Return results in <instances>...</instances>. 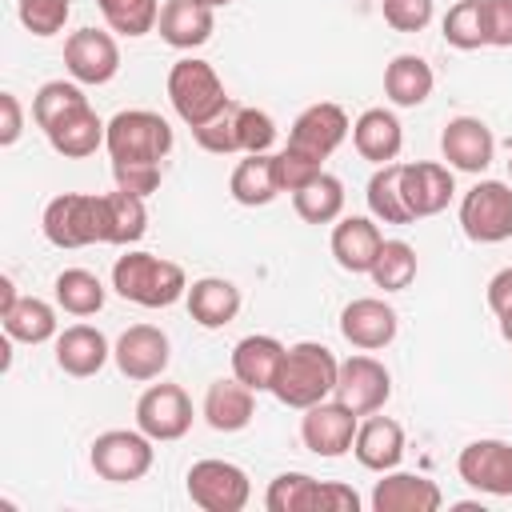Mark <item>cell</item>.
<instances>
[{"mask_svg": "<svg viewBox=\"0 0 512 512\" xmlns=\"http://www.w3.org/2000/svg\"><path fill=\"white\" fill-rule=\"evenodd\" d=\"M52 288H56V304L68 316H96L104 308V296H108L100 276L88 272V268H64Z\"/></svg>", "mask_w": 512, "mask_h": 512, "instance_id": "cell-36", "label": "cell"}, {"mask_svg": "<svg viewBox=\"0 0 512 512\" xmlns=\"http://www.w3.org/2000/svg\"><path fill=\"white\" fill-rule=\"evenodd\" d=\"M188 500L204 512H240L248 500H252V484H248V472L232 460H196L188 468Z\"/></svg>", "mask_w": 512, "mask_h": 512, "instance_id": "cell-8", "label": "cell"}, {"mask_svg": "<svg viewBox=\"0 0 512 512\" xmlns=\"http://www.w3.org/2000/svg\"><path fill=\"white\" fill-rule=\"evenodd\" d=\"M0 320H4V336L20 344H44L56 336V308L40 296H20Z\"/></svg>", "mask_w": 512, "mask_h": 512, "instance_id": "cell-32", "label": "cell"}, {"mask_svg": "<svg viewBox=\"0 0 512 512\" xmlns=\"http://www.w3.org/2000/svg\"><path fill=\"white\" fill-rule=\"evenodd\" d=\"M352 148L364 160H372L376 168L380 164H392L400 156V148H404V128H400L396 112H388V108H364L356 116V124H352Z\"/></svg>", "mask_w": 512, "mask_h": 512, "instance_id": "cell-27", "label": "cell"}, {"mask_svg": "<svg viewBox=\"0 0 512 512\" xmlns=\"http://www.w3.org/2000/svg\"><path fill=\"white\" fill-rule=\"evenodd\" d=\"M440 156L448 160V168L480 176L496 160V136L480 116H456L440 132Z\"/></svg>", "mask_w": 512, "mask_h": 512, "instance_id": "cell-16", "label": "cell"}, {"mask_svg": "<svg viewBox=\"0 0 512 512\" xmlns=\"http://www.w3.org/2000/svg\"><path fill=\"white\" fill-rule=\"evenodd\" d=\"M404 204L412 212V220H424V216H436L448 208L452 192H456V180H452V168L448 164H436V160H416V164H404Z\"/></svg>", "mask_w": 512, "mask_h": 512, "instance_id": "cell-18", "label": "cell"}, {"mask_svg": "<svg viewBox=\"0 0 512 512\" xmlns=\"http://www.w3.org/2000/svg\"><path fill=\"white\" fill-rule=\"evenodd\" d=\"M228 192L236 204L244 208H264L280 196V180H276V156L268 152H252L244 156L236 168H232V180H228Z\"/></svg>", "mask_w": 512, "mask_h": 512, "instance_id": "cell-30", "label": "cell"}, {"mask_svg": "<svg viewBox=\"0 0 512 512\" xmlns=\"http://www.w3.org/2000/svg\"><path fill=\"white\" fill-rule=\"evenodd\" d=\"M456 472L468 488L484 496H512V444L508 440H472L456 456Z\"/></svg>", "mask_w": 512, "mask_h": 512, "instance_id": "cell-14", "label": "cell"}, {"mask_svg": "<svg viewBox=\"0 0 512 512\" xmlns=\"http://www.w3.org/2000/svg\"><path fill=\"white\" fill-rule=\"evenodd\" d=\"M44 136H48L52 152H60L64 160H84V156H92V152L104 144L108 124L92 112V104H84V108H76V112L60 116Z\"/></svg>", "mask_w": 512, "mask_h": 512, "instance_id": "cell-28", "label": "cell"}, {"mask_svg": "<svg viewBox=\"0 0 512 512\" xmlns=\"http://www.w3.org/2000/svg\"><path fill=\"white\" fill-rule=\"evenodd\" d=\"M440 36L460 48V52H476V48H488L484 44V20H480V0H456L444 20H440Z\"/></svg>", "mask_w": 512, "mask_h": 512, "instance_id": "cell-40", "label": "cell"}, {"mask_svg": "<svg viewBox=\"0 0 512 512\" xmlns=\"http://www.w3.org/2000/svg\"><path fill=\"white\" fill-rule=\"evenodd\" d=\"M380 244H384V236L376 228V216H340L332 228V256L352 276H360L376 264Z\"/></svg>", "mask_w": 512, "mask_h": 512, "instance_id": "cell-22", "label": "cell"}, {"mask_svg": "<svg viewBox=\"0 0 512 512\" xmlns=\"http://www.w3.org/2000/svg\"><path fill=\"white\" fill-rule=\"evenodd\" d=\"M352 452L356 460L368 468V472H392L400 460H404V428L392 420V416H368L360 428H356V440H352Z\"/></svg>", "mask_w": 512, "mask_h": 512, "instance_id": "cell-26", "label": "cell"}, {"mask_svg": "<svg viewBox=\"0 0 512 512\" xmlns=\"http://www.w3.org/2000/svg\"><path fill=\"white\" fill-rule=\"evenodd\" d=\"M400 176H404V164H380L376 172H372V180H368V212L380 220V224H412V212H408V204H404V184H400Z\"/></svg>", "mask_w": 512, "mask_h": 512, "instance_id": "cell-33", "label": "cell"}, {"mask_svg": "<svg viewBox=\"0 0 512 512\" xmlns=\"http://www.w3.org/2000/svg\"><path fill=\"white\" fill-rule=\"evenodd\" d=\"M112 360L120 368V376L144 384V380H160L168 360H172V344L168 332L156 324H132L120 332V340L112 344Z\"/></svg>", "mask_w": 512, "mask_h": 512, "instance_id": "cell-11", "label": "cell"}, {"mask_svg": "<svg viewBox=\"0 0 512 512\" xmlns=\"http://www.w3.org/2000/svg\"><path fill=\"white\" fill-rule=\"evenodd\" d=\"M292 208H296V216L304 224H332V220H340V212H344V184H340V176H332V172L312 176L304 188L292 192Z\"/></svg>", "mask_w": 512, "mask_h": 512, "instance_id": "cell-31", "label": "cell"}, {"mask_svg": "<svg viewBox=\"0 0 512 512\" xmlns=\"http://www.w3.org/2000/svg\"><path fill=\"white\" fill-rule=\"evenodd\" d=\"M356 428H360V416L348 404H340L336 396L304 408V416H300V440H304V448L316 452V456H324V460H336V456L352 452Z\"/></svg>", "mask_w": 512, "mask_h": 512, "instance_id": "cell-10", "label": "cell"}, {"mask_svg": "<svg viewBox=\"0 0 512 512\" xmlns=\"http://www.w3.org/2000/svg\"><path fill=\"white\" fill-rule=\"evenodd\" d=\"M236 132H240V152H268L276 144V120L264 108L252 104H236Z\"/></svg>", "mask_w": 512, "mask_h": 512, "instance_id": "cell-41", "label": "cell"}, {"mask_svg": "<svg viewBox=\"0 0 512 512\" xmlns=\"http://www.w3.org/2000/svg\"><path fill=\"white\" fill-rule=\"evenodd\" d=\"M136 428L160 444L188 436L192 428V400L180 384H148L136 400Z\"/></svg>", "mask_w": 512, "mask_h": 512, "instance_id": "cell-9", "label": "cell"}, {"mask_svg": "<svg viewBox=\"0 0 512 512\" xmlns=\"http://www.w3.org/2000/svg\"><path fill=\"white\" fill-rule=\"evenodd\" d=\"M200 416H204L208 428H216V432H240V428H248L252 416H256V392H252L248 384H240L236 376L212 380L208 392H204Z\"/></svg>", "mask_w": 512, "mask_h": 512, "instance_id": "cell-25", "label": "cell"}, {"mask_svg": "<svg viewBox=\"0 0 512 512\" xmlns=\"http://www.w3.org/2000/svg\"><path fill=\"white\" fill-rule=\"evenodd\" d=\"M84 104H88V96H84V88H80L76 80H48V84H40L36 96H32V120L48 132L60 116H68V112H76V108H84Z\"/></svg>", "mask_w": 512, "mask_h": 512, "instance_id": "cell-38", "label": "cell"}, {"mask_svg": "<svg viewBox=\"0 0 512 512\" xmlns=\"http://www.w3.org/2000/svg\"><path fill=\"white\" fill-rule=\"evenodd\" d=\"M488 308L500 316L512 308V268H500L492 280H488Z\"/></svg>", "mask_w": 512, "mask_h": 512, "instance_id": "cell-49", "label": "cell"}, {"mask_svg": "<svg viewBox=\"0 0 512 512\" xmlns=\"http://www.w3.org/2000/svg\"><path fill=\"white\" fill-rule=\"evenodd\" d=\"M168 100H172L176 116L188 128L208 124L216 112H224L232 104V96L224 92V80L216 76V68L208 60H196V56H184V60L172 64V72H168Z\"/></svg>", "mask_w": 512, "mask_h": 512, "instance_id": "cell-4", "label": "cell"}, {"mask_svg": "<svg viewBox=\"0 0 512 512\" xmlns=\"http://www.w3.org/2000/svg\"><path fill=\"white\" fill-rule=\"evenodd\" d=\"M320 492H324V480L308 472H280L264 492V508L268 512H320Z\"/></svg>", "mask_w": 512, "mask_h": 512, "instance_id": "cell-35", "label": "cell"}, {"mask_svg": "<svg viewBox=\"0 0 512 512\" xmlns=\"http://www.w3.org/2000/svg\"><path fill=\"white\" fill-rule=\"evenodd\" d=\"M372 284L384 292H404L416 280V248L408 240H384L376 252V264L368 268Z\"/></svg>", "mask_w": 512, "mask_h": 512, "instance_id": "cell-37", "label": "cell"}, {"mask_svg": "<svg viewBox=\"0 0 512 512\" xmlns=\"http://www.w3.org/2000/svg\"><path fill=\"white\" fill-rule=\"evenodd\" d=\"M112 180H116V188L136 192V196L148 200V196L160 188L164 168H160V164H112Z\"/></svg>", "mask_w": 512, "mask_h": 512, "instance_id": "cell-47", "label": "cell"}, {"mask_svg": "<svg viewBox=\"0 0 512 512\" xmlns=\"http://www.w3.org/2000/svg\"><path fill=\"white\" fill-rule=\"evenodd\" d=\"M500 336L512 344V308H508V312H500Z\"/></svg>", "mask_w": 512, "mask_h": 512, "instance_id": "cell-51", "label": "cell"}, {"mask_svg": "<svg viewBox=\"0 0 512 512\" xmlns=\"http://www.w3.org/2000/svg\"><path fill=\"white\" fill-rule=\"evenodd\" d=\"M460 228L472 244H500L512 236V184L476 180L460 200Z\"/></svg>", "mask_w": 512, "mask_h": 512, "instance_id": "cell-7", "label": "cell"}, {"mask_svg": "<svg viewBox=\"0 0 512 512\" xmlns=\"http://www.w3.org/2000/svg\"><path fill=\"white\" fill-rule=\"evenodd\" d=\"M104 24L120 36H148L160 20V4L156 0H96Z\"/></svg>", "mask_w": 512, "mask_h": 512, "instance_id": "cell-39", "label": "cell"}, {"mask_svg": "<svg viewBox=\"0 0 512 512\" xmlns=\"http://www.w3.org/2000/svg\"><path fill=\"white\" fill-rule=\"evenodd\" d=\"M40 228H44L48 244H56V248L108 244L104 196H92V192H60V196L48 200Z\"/></svg>", "mask_w": 512, "mask_h": 512, "instance_id": "cell-5", "label": "cell"}, {"mask_svg": "<svg viewBox=\"0 0 512 512\" xmlns=\"http://www.w3.org/2000/svg\"><path fill=\"white\" fill-rule=\"evenodd\" d=\"M324 172V164L320 160H312V156H304V152H296V148H288L284 144V152H276V180H280V192H296V188H304L312 176H320Z\"/></svg>", "mask_w": 512, "mask_h": 512, "instance_id": "cell-44", "label": "cell"}, {"mask_svg": "<svg viewBox=\"0 0 512 512\" xmlns=\"http://www.w3.org/2000/svg\"><path fill=\"white\" fill-rule=\"evenodd\" d=\"M396 328H400V316L392 304H384L380 296H360V300H348L344 312H340V336L360 348V352H376V348H388L396 340Z\"/></svg>", "mask_w": 512, "mask_h": 512, "instance_id": "cell-17", "label": "cell"}, {"mask_svg": "<svg viewBox=\"0 0 512 512\" xmlns=\"http://www.w3.org/2000/svg\"><path fill=\"white\" fill-rule=\"evenodd\" d=\"M432 84H436L432 64H428L424 56H416V52H400V56H392L388 68H384V96H388L396 108H416V104H424V100L432 96Z\"/></svg>", "mask_w": 512, "mask_h": 512, "instance_id": "cell-29", "label": "cell"}, {"mask_svg": "<svg viewBox=\"0 0 512 512\" xmlns=\"http://www.w3.org/2000/svg\"><path fill=\"white\" fill-rule=\"evenodd\" d=\"M480 20L488 48H512V0H480Z\"/></svg>", "mask_w": 512, "mask_h": 512, "instance_id": "cell-46", "label": "cell"}, {"mask_svg": "<svg viewBox=\"0 0 512 512\" xmlns=\"http://www.w3.org/2000/svg\"><path fill=\"white\" fill-rule=\"evenodd\" d=\"M284 344L276 336H264V332H252L244 340H236L232 348V376L240 384H248L252 392H272L276 376H280V364H284Z\"/></svg>", "mask_w": 512, "mask_h": 512, "instance_id": "cell-21", "label": "cell"}, {"mask_svg": "<svg viewBox=\"0 0 512 512\" xmlns=\"http://www.w3.org/2000/svg\"><path fill=\"white\" fill-rule=\"evenodd\" d=\"M184 304H188V316L200 324V328H224V324H232L236 316H240V288L232 284V280H224V276H200V280H192L188 284V292H184Z\"/></svg>", "mask_w": 512, "mask_h": 512, "instance_id": "cell-23", "label": "cell"}, {"mask_svg": "<svg viewBox=\"0 0 512 512\" xmlns=\"http://www.w3.org/2000/svg\"><path fill=\"white\" fill-rule=\"evenodd\" d=\"M192 136H196V144H200L204 152H212V156H232V152H240V132H236V104H228L224 112H216L208 124L192 128Z\"/></svg>", "mask_w": 512, "mask_h": 512, "instance_id": "cell-42", "label": "cell"}, {"mask_svg": "<svg viewBox=\"0 0 512 512\" xmlns=\"http://www.w3.org/2000/svg\"><path fill=\"white\" fill-rule=\"evenodd\" d=\"M16 300H20V296H16V284H12V276H0V316H4V312H8Z\"/></svg>", "mask_w": 512, "mask_h": 512, "instance_id": "cell-50", "label": "cell"}, {"mask_svg": "<svg viewBox=\"0 0 512 512\" xmlns=\"http://www.w3.org/2000/svg\"><path fill=\"white\" fill-rule=\"evenodd\" d=\"M108 356H112V344H108V336H104L100 328H92V324H72V328H64V332H56V364H60L68 376H76V380L96 376V372L108 364Z\"/></svg>", "mask_w": 512, "mask_h": 512, "instance_id": "cell-24", "label": "cell"}, {"mask_svg": "<svg viewBox=\"0 0 512 512\" xmlns=\"http://www.w3.org/2000/svg\"><path fill=\"white\" fill-rule=\"evenodd\" d=\"M380 12L396 32H424L432 24V0H380Z\"/></svg>", "mask_w": 512, "mask_h": 512, "instance_id": "cell-45", "label": "cell"}, {"mask_svg": "<svg viewBox=\"0 0 512 512\" xmlns=\"http://www.w3.org/2000/svg\"><path fill=\"white\" fill-rule=\"evenodd\" d=\"M64 68L76 84H108L120 72V48H116L112 32L76 28L64 40Z\"/></svg>", "mask_w": 512, "mask_h": 512, "instance_id": "cell-15", "label": "cell"}, {"mask_svg": "<svg viewBox=\"0 0 512 512\" xmlns=\"http://www.w3.org/2000/svg\"><path fill=\"white\" fill-rule=\"evenodd\" d=\"M156 440L144 436L140 428H108L92 440V452H88V464L100 480L108 484H136L152 472V460H156Z\"/></svg>", "mask_w": 512, "mask_h": 512, "instance_id": "cell-6", "label": "cell"}, {"mask_svg": "<svg viewBox=\"0 0 512 512\" xmlns=\"http://www.w3.org/2000/svg\"><path fill=\"white\" fill-rule=\"evenodd\" d=\"M200 4H208V8H224V4H232V0H200Z\"/></svg>", "mask_w": 512, "mask_h": 512, "instance_id": "cell-52", "label": "cell"}, {"mask_svg": "<svg viewBox=\"0 0 512 512\" xmlns=\"http://www.w3.org/2000/svg\"><path fill=\"white\" fill-rule=\"evenodd\" d=\"M156 28H160V40L168 48L192 52V48H200V44L212 40V32H216V8H208L200 0H164Z\"/></svg>", "mask_w": 512, "mask_h": 512, "instance_id": "cell-20", "label": "cell"}, {"mask_svg": "<svg viewBox=\"0 0 512 512\" xmlns=\"http://www.w3.org/2000/svg\"><path fill=\"white\" fill-rule=\"evenodd\" d=\"M104 220H108V244H136L144 232H148V208H144V196L136 192H104Z\"/></svg>", "mask_w": 512, "mask_h": 512, "instance_id": "cell-34", "label": "cell"}, {"mask_svg": "<svg viewBox=\"0 0 512 512\" xmlns=\"http://www.w3.org/2000/svg\"><path fill=\"white\" fill-rule=\"evenodd\" d=\"M24 132V108L16 100V92H0V144L12 148Z\"/></svg>", "mask_w": 512, "mask_h": 512, "instance_id": "cell-48", "label": "cell"}, {"mask_svg": "<svg viewBox=\"0 0 512 512\" xmlns=\"http://www.w3.org/2000/svg\"><path fill=\"white\" fill-rule=\"evenodd\" d=\"M112 288L140 308H168L188 292V276L176 260L152 252H124L112 264Z\"/></svg>", "mask_w": 512, "mask_h": 512, "instance_id": "cell-2", "label": "cell"}, {"mask_svg": "<svg viewBox=\"0 0 512 512\" xmlns=\"http://www.w3.org/2000/svg\"><path fill=\"white\" fill-rule=\"evenodd\" d=\"M444 504V492L436 480L420 472H384L372 488V508L376 512H436Z\"/></svg>", "mask_w": 512, "mask_h": 512, "instance_id": "cell-19", "label": "cell"}, {"mask_svg": "<svg viewBox=\"0 0 512 512\" xmlns=\"http://www.w3.org/2000/svg\"><path fill=\"white\" fill-rule=\"evenodd\" d=\"M340 404H348L356 416H372L388 404L392 396V376L376 356H348L340 360V376H336V392Z\"/></svg>", "mask_w": 512, "mask_h": 512, "instance_id": "cell-13", "label": "cell"}, {"mask_svg": "<svg viewBox=\"0 0 512 512\" xmlns=\"http://www.w3.org/2000/svg\"><path fill=\"white\" fill-rule=\"evenodd\" d=\"M336 376H340V360L332 356L328 344L320 340H300L284 352L280 376L272 384V396L284 408H312L320 400H328L336 392Z\"/></svg>", "mask_w": 512, "mask_h": 512, "instance_id": "cell-1", "label": "cell"}, {"mask_svg": "<svg viewBox=\"0 0 512 512\" xmlns=\"http://www.w3.org/2000/svg\"><path fill=\"white\" fill-rule=\"evenodd\" d=\"M20 24L32 32V36H56L64 24H68V12H72V0H20Z\"/></svg>", "mask_w": 512, "mask_h": 512, "instance_id": "cell-43", "label": "cell"}, {"mask_svg": "<svg viewBox=\"0 0 512 512\" xmlns=\"http://www.w3.org/2000/svg\"><path fill=\"white\" fill-rule=\"evenodd\" d=\"M104 148L112 164H164V156L172 152V128L160 112L128 108L108 120Z\"/></svg>", "mask_w": 512, "mask_h": 512, "instance_id": "cell-3", "label": "cell"}, {"mask_svg": "<svg viewBox=\"0 0 512 512\" xmlns=\"http://www.w3.org/2000/svg\"><path fill=\"white\" fill-rule=\"evenodd\" d=\"M348 132H352L348 112H344L340 104H332V100H320V104H308V108L292 120V128H288V148H296V152H304V156H312V160L324 164V160L344 144Z\"/></svg>", "mask_w": 512, "mask_h": 512, "instance_id": "cell-12", "label": "cell"}, {"mask_svg": "<svg viewBox=\"0 0 512 512\" xmlns=\"http://www.w3.org/2000/svg\"><path fill=\"white\" fill-rule=\"evenodd\" d=\"M508 176H512V156H508Z\"/></svg>", "mask_w": 512, "mask_h": 512, "instance_id": "cell-53", "label": "cell"}]
</instances>
